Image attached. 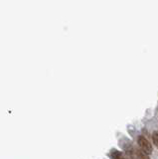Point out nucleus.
I'll list each match as a JSON object with an SVG mask.
<instances>
[{
	"mask_svg": "<svg viewBox=\"0 0 158 159\" xmlns=\"http://www.w3.org/2000/svg\"><path fill=\"white\" fill-rule=\"evenodd\" d=\"M138 145L140 147V150L142 152H144L146 155H149V154L152 153V146H151V143L147 140V139L144 136H139L138 137Z\"/></svg>",
	"mask_w": 158,
	"mask_h": 159,
	"instance_id": "1",
	"label": "nucleus"
},
{
	"mask_svg": "<svg viewBox=\"0 0 158 159\" xmlns=\"http://www.w3.org/2000/svg\"><path fill=\"white\" fill-rule=\"evenodd\" d=\"M111 156L112 159H126V158L124 157V155H123V154H122L121 152L116 151V150L111 151Z\"/></svg>",
	"mask_w": 158,
	"mask_h": 159,
	"instance_id": "2",
	"label": "nucleus"
},
{
	"mask_svg": "<svg viewBox=\"0 0 158 159\" xmlns=\"http://www.w3.org/2000/svg\"><path fill=\"white\" fill-rule=\"evenodd\" d=\"M152 140L154 145L158 148V131H154L152 134Z\"/></svg>",
	"mask_w": 158,
	"mask_h": 159,
	"instance_id": "3",
	"label": "nucleus"
},
{
	"mask_svg": "<svg viewBox=\"0 0 158 159\" xmlns=\"http://www.w3.org/2000/svg\"><path fill=\"white\" fill-rule=\"evenodd\" d=\"M136 155H137L138 159H149L146 154L144 152H142L141 150H137L136 151Z\"/></svg>",
	"mask_w": 158,
	"mask_h": 159,
	"instance_id": "4",
	"label": "nucleus"
}]
</instances>
